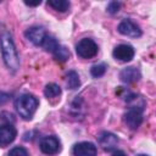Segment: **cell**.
I'll use <instances>...</instances> for the list:
<instances>
[{
	"mask_svg": "<svg viewBox=\"0 0 156 156\" xmlns=\"http://www.w3.org/2000/svg\"><path fill=\"white\" fill-rule=\"evenodd\" d=\"M0 49H1L2 58L6 67L10 71L16 72L20 68V57H18L12 35L7 30L1 32L0 34Z\"/></svg>",
	"mask_w": 156,
	"mask_h": 156,
	"instance_id": "cell-1",
	"label": "cell"
},
{
	"mask_svg": "<svg viewBox=\"0 0 156 156\" xmlns=\"http://www.w3.org/2000/svg\"><path fill=\"white\" fill-rule=\"evenodd\" d=\"M24 35H26V38H27L30 43H33L34 45H37V46L40 45V46H41L48 34H46V32H45V29H44L43 27H37V26H35V27L28 28V29L26 30Z\"/></svg>",
	"mask_w": 156,
	"mask_h": 156,
	"instance_id": "cell-8",
	"label": "cell"
},
{
	"mask_svg": "<svg viewBox=\"0 0 156 156\" xmlns=\"http://www.w3.org/2000/svg\"><path fill=\"white\" fill-rule=\"evenodd\" d=\"M10 99V95L4 93V91H0V105H4L5 102H7Z\"/></svg>",
	"mask_w": 156,
	"mask_h": 156,
	"instance_id": "cell-21",
	"label": "cell"
},
{
	"mask_svg": "<svg viewBox=\"0 0 156 156\" xmlns=\"http://www.w3.org/2000/svg\"><path fill=\"white\" fill-rule=\"evenodd\" d=\"M143 107H129L124 113V122L130 129H138L143 122Z\"/></svg>",
	"mask_w": 156,
	"mask_h": 156,
	"instance_id": "cell-4",
	"label": "cell"
},
{
	"mask_svg": "<svg viewBox=\"0 0 156 156\" xmlns=\"http://www.w3.org/2000/svg\"><path fill=\"white\" fill-rule=\"evenodd\" d=\"M98 45L93 39L84 38L76 45V52L82 58H91L98 54Z\"/></svg>",
	"mask_w": 156,
	"mask_h": 156,
	"instance_id": "cell-3",
	"label": "cell"
},
{
	"mask_svg": "<svg viewBox=\"0 0 156 156\" xmlns=\"http://www.w3.org/2000/svg\"><path fill=\"white\" fill-rule=\"evenodd\" d=\"M46 51H49V52H54L58 46H60V44H58V41L54 38V37H51V35H46V38H45V40H44V43H43V45H41Z\"/></svg>",
	"mask_w": 156,
	"mask_h": 156,
	"instance_id": "cell-16",
	"label": "cell"
},
{
	"mask_svg": "<svg viewBox=\"0 0 156 156\" xmlns=\"http://www.w3.org/2000/svg\"><path fill=\"white\" fill-rule=\"evenodd\" d=\"M44 95L48 99H55L61 95V88L55 83H49L44 89Z\"/></svg>",
	"mask_w": 156,
	"mask_h": 156,
	"instance_id": "cell-13",
	"label": "cell"
},
{
	"mask_svg": "<svg viewBox=\"0 0 156 156\" xmlns=\"http://www.w3.org/2000/svg\"><path fill=\"white\" fill-rule=\"evenodd\" d=\"M52 54H54V57H55L57 61H61V62L67 61L68 57H69V51H68V49L65 48V46H61V45H60Z\"/></svg>",
	"mask_w": 156,
	"mask_h": 156,
	"instance_id": "cell-17",
	"label": "cell"
},
{
	"mask_svg": "<svg viewBox=\"0 0 156 156\" xmlns=\"http://www.w3.org/2000/svg\"><path fill=\"white\" fill-rule=\"evenodd\" d=\"M141 74H140V71L135 67H126L121 71L119 73V78L122 82L124 83H134V82H138L140 79Z\"/></svg>",
	"mask_w": 156,
	"mask_h": 156,
	"instance_id": "cell-12",
	"label": "cell"
},
{
	"mask_svg": "<svg viewBox=\"0 0 156 156\" xmlns=\"http://www.w3.org/2000/svg\"><path fill=\"white\" fill-rule=\"evenodd\" d=\"M119 7H121V4L118 1H111L107 6V11L113 15V13H117L119 11Z\"/></svg>",
	"mask_w": 156,
	"mask_h": 156,
	"instance_id": "cell-20",
	"label": "cell"
},
{
	"mask_svg": "<svg viewBox=\"0 0 156 156\" xmlns=\"http://www.w3.org/2000/svg\"><path fill=\"white\" fill-rule=\"evenodd\" d=\"M106 65L105 63H99V65H94L91 68H90V74L93 76V77H95V78H99V77H101V76H104L105 74V72H106Z\"/></svg>",
	"mask_w": 156,
	"mask_h": 156,
	"instance_id": "cell-18",
	"label": "cell"
},
{
	"mask_svg": "<svg viewBox=\"0 0 156 156\" xmlns=\"http://www.w3.org/2000/svg\"><path fill=\"white\" fill-rule=\"evenodd\" d=\"M112 156H127L122 150H117V151H115L113 154H112Z\"/></svg>",
	"mask_w": 156,
	"mask_h": 156,
	"instance_id": "cell-23",
	"label": "cell"
},
{
	"mask_svg": "<svg viewBox=\"0 0 156 156\" xmlns=\"http://www.w3.org/2000/svg\"><path fill=\"white\" fill-rule=\"evenodd\" d=\"M118 32L123 35L130 37V38H138L141 35V29L138 24H135L130 20H124L118 24Z\"/></svg>",
	"mask_w": 156,
	"mask_h": 156,
	"instance_id": "cell-7",
	"label": "cell"
},
{
	"mask_svg": "<svg viewBox=\"0 0 156 156\" xmlns=\"http://www.w3.org/2000/svg\"><path fill=\"white\" fill-rule=\"evenodd\" d=\"M74 156H95L96 155V146L89 141H82L74 145L73 147Z\"/></svg>",
	"mask_w": 156,
	"mask_h": 156,
	"instance_id": "cell-11",
	"label": "cell"
},
{
	"mask_svg": "<svg viewBox=\"0 0 156 156\" xmlns=\"http://www.w3.org/2000/svg\"><path fill=\"white\" fill-rule=\"evenodd\" d=\"M16 135H17V132L12 124H10V123L1 124L0 126V146L5 147V146L10 145L15 140Z\"/></svg>",
	"mask_w": 156,
	"mask_h": 156,
	"instance_id": "cell-6",
	"label": "cell"
},
{
	"mask_svg": "<svg viewBox=\"0 0 156 156\" xmlns=\"http://www.w3.org/2000/svg\"><path fill=\"white\" fill-rule=\"evenodd\" d=\"M48 5L60 12H66L69 9V2L66 0H50L48 1Z\"/></svg>",
	"mask_w": 156,
	"mask_h": 156,
	"instance_id": "cell-15",
	"label": "cell"
},
{
	"mask_svg": "<svg viewBox=\"0 0 156 156\" xmlns=\"http://www.w3.org/2000/svg\"><path fill=\"white\" fill-rule=\"evenodd\" d=\"M39 147H40L41 152H44L46 155H54V154L60 151L61 144H60V140L56 136L49 135V136H44L40 140Z\"/></svg>",
	"mask_w": 156,
	"mask_h": 156,
	"instance_id": "cell-5",
	"label": "cell"
},
{
	"mask_svg": "<svg viewBox=\"0 0 156 156\" xmlns=\"http://www.w3.org/2000/svg\"><path fill=\"white\" fill-rule=\"evenodd\" d=\"M7 156H29V155H28V151L24 147H22V146H15L13 149L10 150V152H9Z\"/></svg>",
	"mask_w": 156,
	"mask_h": 156,
	"instance_id": "cell-19",
	"label": "cell"
},
{
	"mask_svg": "<svg viewBox=\"0 0 156 156\" xmlns=\"http://www.w3.org/2000/svg\"><path fill=\"white\" fill-rule=\"evenodd\" d=\"M39 101L32 94H22L15 101V107L23 119H30L38 108Z\"/></svg>",
	"mask_w": 156,
	"mask_h": 156,
	"instance_id": "cell-2",
	"label": "cell"
},
{
	"mask_svg": "<svg viewBox=\"0 0 156 156\" xmlns=\"http://www.w3.org/2000/svg\"><path fill=\"white\" fill-rule=\"evenodd\" d=\"M138 156H147V155H143V154H141V155H138Z\"/></svg>",
	"mask_w": 156,
	"mask_h": 156,
	"instance_id": "cell-24",
	"label": "cell"
},
{
	"mask_svg": "<svg viewBox=\"0 0 156 156\" xmlns=\"http://www.w3.org/2000/svg\"><path fill=\"white\" fill-rule=\"evenodd\" d=\"M66 78H67V85L69 89L74 90L77 88H79L80 85V79H79V76L76 71H69L67 74H66Z\"/></svg>",
	"mask_w": 156,
	"mask_h": 156,
	"instance_id": "cell-14",
	"label": "cell"
},
{
	"mask_svg": "<svg viewBox=\"0 0 156 156\" xmlns=\"http://www.w3.org/2000/svg\"><path fill=\"white\" fill-rule=\"evenodd\" d=\"M99 144L100 146L106 150V151H111L113 150L117 144H118V138L113 134V133H110V132H102L100 135H99Z\"/></svg>",
	"mask_w": 156,
	"mask_h": 156,
	"instance_id": "cell-10",
	"label": "cell"
},
{
	"mask_svg": "<svg viewBox=\"0 0 156 156\" xmlns=\"http://www.w3.org/2000/svg\"><path fill=\"white\" fill-rule=\"evenodd\" d=\"M134 49L130 45L121 44L113 49V57L121 62H129L134 57Z\"/></svg>",
	"mask_w": 156,
	"mask_h": 156,
	"instance_id": "cell-9",
	"label": "cell"
},
{
	"mask_svg": "<svg viewBox=\"0 0 156 156\" xmlns=\"http://www.w3.org/2000/svg\"><path fill=\"white\" fill-rule=\"evenodd\" d=\"M24 4L26 5H28V6H37V5H40L41 4V1L39 0V1H37V2H30V1H24Z\"/></svg>",
	"mask_w": 156,
	"mask_h": 156,
	"instance_id": "cell-22",
	"label": "cell"
}]
</instances>
